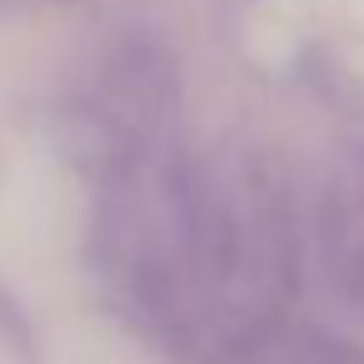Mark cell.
<instances>
[{
    "mask_svg": "<svg viewBox=\"0 0 364 364\" xmlns=\"http://www.w3.org/2000/svg\"><path fill=\"white\" fill-rule=\"evenodd\" d=\"M95 85H100V105L140 135V130H155L160 120L175 115V105H180V60L155 31L120 26L100 46Z\"/></svg>",
    "mask_w": 364,
    "mask_h": 364,
    "instance_id": "1",
    "label": "cell"
},
{
    "mask_svg": "<svg viewBox=\"0 0 364 364\" xmlns=\"http://www.w3.org/2000/svg\"><path fill=\"white\" fill-rule=\"evenodd\" d=\"M284 364H364V344L339 334H304L299 344H289Z\"/></svg>",
    "mask_w": 364,
    "mask_h": 364,
    "instance_id": "2",
    "label": "cell"
}]
</instances>
